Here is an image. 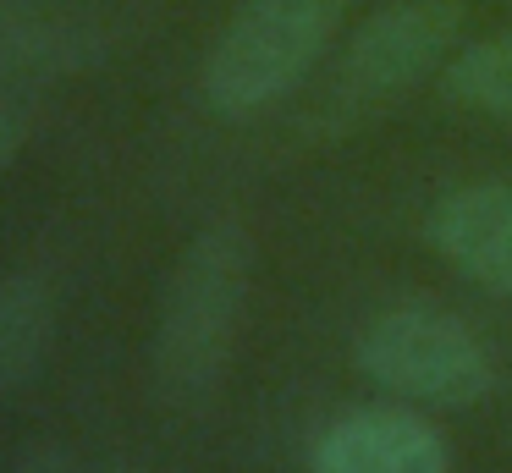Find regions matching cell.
Instances as JSON below:
<instances>
[{
	"instance_id": "obj_1",
	"label": "cell",
	"mask_w": 512,
	"mask_h": 473,
	"mask_svg": "<svg viewBox=\"0 0 512 473\" xmlns=\"http://www.w3.org/2000/svg\"><path fill=\"white\" fill-rule=\"evenodd\" d=\"M254 281V237L243 220H210L182 242L155 308L149 380L155 396L177 413H199L221 391L237 352Z\"/></svg>"
},
{
	"instance_id": "obj_2",
	"label": "cell",
	"mask_w": 512,
	"mask_h": 473,
	"mask_svg": "<svg viewBox=\"0 0 512 473\" xmlns=\"http://www.w3.org/2000/svg\"><path fill=\"white\" fill-rule=\"evenodd\" d=\"M353 0H243L204 55V99L215 116L248 121L292 94L325 55Z\"/></svg>"
},
{
	"instance_id": "obj_3",
	"label": "cell",
	"mask_w": 512,
	"mask_h": 473,
	"mask_svg": "<svg viewBox=\"0 0 512 473\" xmlns=\"http://www.w3.org/2000/svg\"><path fill=\"white\" fill-rule=\"evenodd\" d=\"M358 369L419 407H474L496 391V363L479 330L430 297L369 314L358 330Z\"/></svg>"
},
{
	"instance_id": "obj_4",
	"label": "cell",
	"mask_w": 512,
	"mask_h": 473,
	"mask_svg": "<svg viewBox=\"0 0 512 473\" xmlns=\"http://www.w3.org/2000/svg\"><path fill=\"white\" fill-rule=\"evenodd\" d=\"M463 22H468L463 0H386L380 11H369L353 44L342 50L331 105L369 110L380 99L419 88L435 66H446L457 55Z\"/></svg>"
},
{
	"instance_id": "obj_5",
	"label": "cell",
	"mask_w": 512,
	"mask_h": 473,
	"mask_svg": "<svg viewBox=\"0 0 512 473\" xmlns=\"http://www.w3.org/2000/svg\"><path fill=\"white\" fill-rule=\"evenodd\" d=\"M111 22L105 0H0V94L94 66Z\"/></svg>"
},
{
	"instance_id": "obj_6",
	"label": "cell",
	"mask_w": 512,
	"mask_h": 473,
	"mask_svg": "<svg viewBox=\"0 0 512 473\" xmlns=\"http://www.w3.org/2000/svg\"><path fill=\"white\" fill-rule=\"evenodd\" d=\"M309 473H452V457L430 418L402 407H358L314 440Z\"/></svg>"
},
{
	"instance_id": "obj_7",
	"label": "cell",
	"mask_w": 512,
	"mask_h": 473,
	"mask_svg": "<svg viewBox=\"0 0 512 473\" xmlns=\"http://www.w3.org/2000/svg\"><path fill=\"white\" fill-rule=\"evenodd\" d=\"M424 237L452 270L512 297V182H468L424 209Z\"/></svg>"
},
{
	"instance_id": "obj_8",
	"label": "cell",
	"mask_w": 512,
	"mask_h": 473,
	"mask_svg": "<svg viewBox=\"0 0 512 473\" xmlns=\"http://www.w3.org/2000/svg\"><path fill=\"white\" fill-rule=\"evenodd\" d=\"M56 341V292L39 275H0V396L23 391Z\"/></svg>"
},
{
	"instance_id": "obj_9",
	"label": "cell",
	"mask_w": 512,
	"mask_h": 473,
	"mask_svg": "<svg viewBox=\"0 0 512 473\" xmlns=\"http://www.w3.org/2000/svg\"><path fill=\"white\" fill-rule=\"evenodd\" d=\"M441 72H446L441 83L452 105L490 116V121H512V28L474 39V44H457V55Z\"/></svg>"
},
{
	"instance_id": "obj_10",
	"label": "cell",
	"mask_w": 512,
	"mask_h": 473,
	"mask_svg": "<svg viewBox=\"0 0 512 473\" xmlns=\"http://www.w3.org/2000/svg\"><path fill=\"white\" fill-rule=\"evenodd\" d=\"M0 473H78V462H72V451L56 446V440H28V446H17L12 457H6Z\"/></svg>"
},
{
	"instance_id": "obj_11",
	"label": "cell",
	"mask_w": 512,
	"mask_h": 473,
	"mask_svg": "<svg viewBox=\"0 0 512 473\" xmlns=\"http://www.w3.org/2000/svg\"><path fill=\"white\" fill-rule=\"evenodd\" d=\"M23 138H28V116L17 110V99H12V94H0V171H6V165L17 160Z\"/></svg>"
},
{
	"instance_id": "obj_12",
	"label": "cell",
	"mask_w": 512,
	"mask_h": 473,
	"mask_svg": "<svg viewBox=\"0 0 512 473\" xmlns=\"http://www.w3.org/2000/svg\"><path fill=\"white\" fill-rule=\"evenodd\" d=\"M105 473H149V468H144V462H127V457H122V462H111Z\"/></svg>"
}]
</instances>
